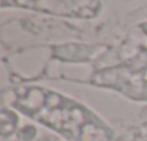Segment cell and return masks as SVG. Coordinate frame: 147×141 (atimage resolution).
<instances>
[{
  "label": "cell",
  "mask_w": 147,
  "mask_h": 141,
  "mask_svg": "<svg viewBox=\"0 0 147 141\" xmlns=\"http://www.w3.org/2000/svg\"><path fill=\"white\" fill-rule=\"evenodd\" d=\"M13 104L32 120L75 141H95L88 131L102 137L111 132L87 107L51 89L40 87L23 88L18 92Z\"/></svg>",
  "instance_id": "obj_1"
}]
</instances>
